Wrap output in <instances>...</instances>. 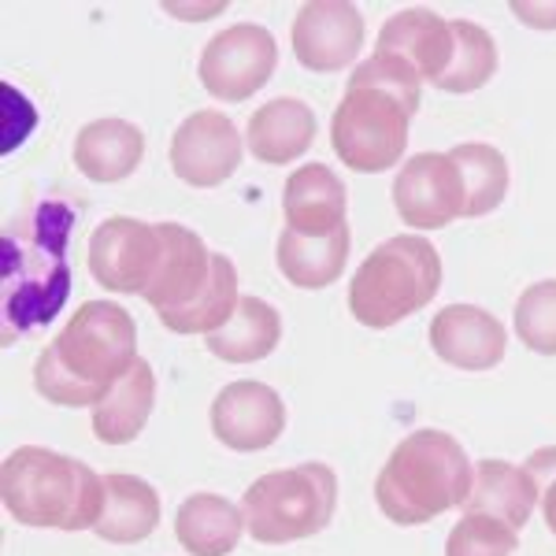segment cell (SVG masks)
Listing matches in <instances>:
<instances>
[{
	"label": "cell",
	"mask_w": 556,
	"mask_h": 556,
	"mask_svg": "<svg viewBox=\"0 0 556 556\" xmlns=\"http://www.w3.org/2000/svg\"><path fill=\"white\" fill-rule=\"evenodd\" d=\"M349 245H353L349 227L334 230L327 238H304L293 235V230H282L275 249L278 271H282L290 286H298V290H327L345 271Z\"/></svg>",
	"instance_id": "603a6c76"
},
{
	"label": "cell",
	"mask_w": 556,
	"mask_h": 556,
	"mask_svg": "<svg viewBox=\"0 0 556 556\" xmlns=\"http://www.w3.org/2000/svg\"><path fill=\"white\" fill-rule=\"evenodd\" d=\"M316 130L319 123L308 104L298 101V97H275L260 112L249 115L245 141L260 164L286 167L290 160H298L312 149Z\"/></svg>",
	"instance_id": "ac0fdd59"
},
{
	"label": "cell",
	"mask_w": 556,
	"mask_h": 556,
	"mask_svg": "<svg viewBox=\"0 0 556 556\" xmlns=\"http://www.w3.org/2000/svg\"><path fill=\"white\" fill-rule=\"evenodd\" d=\"M282 215H286V230H293V235L304 238L334 235V230L349 227L345 182L327 164L298 167V172L286 178Z\"/></svg>",
	"instance_id": "2e32d148"
},
{
	"label": "cell",
	"mask_w": 556,
	"mask_h": 556,
	"mask_svg": "<svg viewBox=\"0 0 556 556\" xmlns=\"http://www.w3.org/2000/svg\"><path fill=\"white\" fill-rule=\"evenodd\" d=\"M278 67V45L275 34L260 23H235L227 30H219L204 45L201 64V86L208 89L215 101H249L256 89L271 83Z\"/></svg>",
	"instance_id": "ba28073f"
},
{
	"label": "cell",
	"mask_w": 556,
	"mask_h": 556,
	"mask_svg": "<svg viewBox=\"0 0 556 556\" xmlns=\"http://www.w3.org/2000/svg\"><path fill=\"white\" fill-rule=\"evenodd\" d=\"M513 323L519 342L531 349V353L556 356V278L534 282L519 293Z\"/></svg>",
	"instance_id": "f1b7e54d"
},
{
	"label": "cell",
	"mask_w": 556,
	"mask_h": 556,
	"mask_svg": "<svg viewBox=\"0 0 556 556\" xmlns=\"http://www.w3.org/2000/svg\"><path fill=\"white\" fill-rule=\"evenodd\" d=\"M241 167V138L230 115L193 112L172 138V172L186 186L212 190Z\"/></svg>",
	"instance_id": "7c38bea8"
},
{
	"label": "cell",
	"mask_w": 556,
	"mask_h": 556,
	"mask_svg": "<svg viewBox=\"0 0 556 556\" xmlns=\"http://www.w3.org/2000/svg\"><path fill=\"white\" fill-rule=\"evenodd\" d=\"M534 505H538V482L527 468L508 460H493V456L475 464L471 497L464 505V513L493 516L505 527H513V531H523Z\"/></svg>",
	"instance_id": "ffe728a7"
},
{
	"label": "cell",
	"mask_w": 556,
	"mask_h": 556,
	"mask_svg": "<svg viewBox=\"0 0 556 556\" xmlns=\"http://www.w3.org/2000/svg\"><path fill=\"white\" fill-rule=\"evenodd\" d=\"M523 468L534 475L538 505H542L545 527H549L553 538H556V445H549V450H538Z\"/></svg>",
	"instance_id": "4dcf8cb0"
},
{
	"label": "cell",
	"mask_w": 556,
	"mask_h": 556,
	"mask_svg": "<svg viewBox=\"0 0 556 556\" xmlns=\"http://www.w3.org/2000/svg\"><path fill=\"white\" fill-rule=\"evenodd\" d=\"M75 208L64 201H38L4 223L0 235V308H4V342L38 330L60 316L71 298L67 241Z\"/></svg>",
	"instance_id": "3957f363"
},
{
	"label": "cell",
	"mask_w": 556,
	"mask_h": 556,
	"mask_svg": "<svg viewBox=\"0 0 556 556\" xmlns=\"http://www.w3.org/2000/svg\"><path fill=\"white\" fill-rule=\"evenodd\" d=\"M453 164L464 178V219L490 215L508 197V160L486 141H464L450 149Z\"/></svg>",
	"instance_id": "4316f807"
},
{
	"label": "cell",
	"mask_w": 556,
	"mask_h": 556,
	"mask_svg": "<svg viewBox=\"0 0 556 556\" xmlns=\"http://www.w3.org/2000/svg\"><path fill=\"white\" fill-rule=\"evenodd\" d=\"M442 256L424 235H397L371 249L349 282V312L367 330H390L438 298Z\"/></svg>",
	"instance_id": "8992f818"
},
{
	"label": "cell",
	"mask_w": 556,
	"mask_h": 556,
	"mask_svg": "<svg viewBox=\"0 0 556 556\" xmlns=\"http://www.w3.org/2000/svg\"><path fill=\"white\" fill-rule=\"evenodd\" d=\"M282 342V316L260 298H241L238 312L208 334V353L227 364H256Z\"/></svg>",
	"instance_id": "d4e9b609"
},
{
	"label": "cell",
	"mask_w": 556,
	"mask_h": 556,
	"mask_svg": "<svg viewBox=\"0 0 556 556\" xmlns=\"http://www.w3.org/2000/svg\"><path fill=\"white\" fill-rule=\"evenodd\" d=\"M513 15L534 30H556V4H513Z\"/></svg>",
	"instance_id": "1f68e13d"
},
{
	"label": "cell",
	"mask_w": 556,
	"mask_h": 556,
	"mask_svg": "<svg viewBox=\"0 0 556 556\" xmlns=\"http://www.w3.org/2000/svg\"><path fill=\"white\" fill-rule=\"evenodd\" d=\"M160 527V493L138 475H104V513L93 534L112 545H134Z\"/></svg>",
	"instance_id": "44dd1931"
},
{
	"label": "cell",
	"mask_w": 556,
	"mask_h": 556,
	"mask_svg": "<svg viewBox=\"0 0 556 556\" xmlns=\"http://www.w3.org/2000/svg\"><path fill=\"white\" fill-rule=\"evenodd\" d=\"M160 264H164L160 223L112 215L89 238V275L112 293H141L146 298Z\"/></svg>",
	"instance_id": "9c48e42d"
},
{
	"label": "cell",
	"mask_w": 556,
	"mask_h": 556,
	"mask_svg": "<svg viewBox=\"0 0 556 556\" xmlns=\"http://www.w3.org/2000/svg\"><path fill=\"white\" fill-rule=\"evenodd\" d=\"M160 235H164V264L146 290V301L156 308V316L190 304L208 286L215 256L208 253L201 235H193L182 223H160Z\"/></svg>",
	"instance_id": "e0dca14e"
},
{
	"label": "cell",
	"mask_w": 556,
	"mask_h": 556,
	"mask_svg": "<svg viewBox=\"0 0 556 556\" xmlns=\"http://www.w3.org/2000/svg\"><path fill=\"white\" fill-rule=\"evenodd\" d=\"M138 364V327L115 301H86L41 349L34 390L60 408H97Z\"/></svg>",
	"instance_id": "7a4b0ae2"
},
{
	"label": "cell",
	"mask_w": 556,
	"mask_h": 556,
	"mask_svg": "<svg viewBox=\"0 0 556 556\" xmlns=\"http://www.w3.org/2000/svg\"><path fill=\"white\" fill-rule=\"evenodd\" d=\"M146 156V134L127 119H93L75 134L71 160L89 182H123Z\"/></svg>",
	"instance_id": "d6986e66"
},
{
	"label": "cell",
	"mask_w": 556,
	"mask_h": 556,
	"mask_svg": "<svg viewBox=\"0 0 556 556\" xmlns=\"http://www.w3.org/2000/svg\"><path fill=\"white\" fill-rule=\"evenodd\" d=\"M430 349L438 361L460 367V371H490L505 361L508 334L497 316L475 304H450L430 319Z\"/></svg>",
	"instance_id": "5bb4252c"
},
{
	"label": "cell",
	"mask_w": 556,
	"mask_h": 556,
	"mask_svg": "<svg viewBox=\"0 0 556 556\" xmlns=\"http://www.w3.org/2000/svg\"><path fill=\"white\" fill-rule=\"evenodd\" d=\"M393 208L408 230H442L464 219V178L450 152H416L393 178Z\"/></svg>",
	"instance_id": "30bf717a"
},
{
	"label": "cell",
	"mask_w": 556,
	"mask_h": 556,
	"mask_svg": "<svg viewBox=\"0 0 556 556\" xmlns=\"http://www.w3.org/2000/svg\"><path fill=\"white\" fill-rule=\"evenodd\" d=\"M152 405H156V375H152V364L138 356V364L93 408V434L104 445H127L146 430Z\"/></svg>",
	"instance_id": "cb8c5ba5"
},
{
	"label": "cell",
	"mask_w": 556,
	"mask_h": 556,
	"mask_svg": "<svg viewBox=\"0 0 556 556\" xmlns=\"http://www.w3.org/2000/svg\"><path fill=\"white\" fill-rule=\"evenodd\" d=\"M238 267L230 256L215 253L212 256V278L201 293L182 304V308L160 312V323H164L172 334H215L230 316L238 312Z\"/></svg>",
	"instance_id": "484cf974"
},
{
	"label": "cell",
	"mask_w": 556,
	"mask_h": 556,
	"mask_svg": "<svg viewBox=\"0 0 556 556\" xmlns=\"http://www.w3.org/2000/svg\"><path fill=\"white\" fill-rule=\"evenodd\" d=\"M453 49V20H442L430 8H405V12L390 15L379 30V45H375V52L401 56L405 64H412V71L430 86L450 71Z\"/></svg>",
	"instance_id": "9a60e30c"
},
{
	"label": "cell",
	"mask_w": 556,
	"mask_h": 556,
	"mask_svg": "<svg viewBox=\"0 0 556 556\" xmlns=\"http://www.w3.org/2000/svg\"><path fill=\"white\" fill-rule=\"evenodd\" d=\"M0 497L15 523L38 531H93L104 513V475L83 460L23 445L0 468Z\"/></svg>",
	"instance_id": "5b68a950"
},
{
	"label": "cell",
	"mask_w": 556,
	"mask_h": 556,
	"mask_svg": "<svg viewBox=\"0 0 556 556\" xmlns=\"http://www.w3.org/2000/svg\"><path fill=\"white\" fill-rule=\"evenodd\" d=\"M245 534V513L219 493H193L175 513V538L190 556H227Z\"/></svg>",
	"instance_id": "7402d4cb"
},
{
	"label": "cell",
	"mask_w": 556,
	"mask_h": 556,
	"mask_svg": "<svg viewBox=\"0 0 556 556\" xmlns=\"http://www.w3.org/2000/svg\"><path fill=\"white\" fill-rule=\"evenodd\" d=\"M475 464L450 430L424 427L401 438L375 479V501L397 527H424L450 508L468 505Z\"/></svg>",
	"instance_id": "277c9868"
},
{
	"label": "cell",
	"mask_w": 556,
	"mask_h": 556,
	"mask_svg": "<svg viewBox=\"0 0 556 556\" xmlns=\"http://www.w3.org/2000/svg\"><path fill=\"white\" fill-rule=\"evenodd\" d=\"M453 60L450 71L438 78L442 93H475L497 75V41L490 38L486 26L471 23V20H453Z\"/></svg>",
	"instance_id": "83f0119b"
},
{
	"label": "cell",
	"mask_w": 556,
	"mask_h": 556,
	"mask_svg": "<svg viewBox=\"0 0 556 556\" xmlns=\"http://www.w3.org/2000/svg\"><path fill=\"white\" fill-rule=\"evenodd\" d=\"M338 508V475L327 464L267 471L241 497L245 531L260 545H286L327 531Z\"/></svg>",
	"instance_id": "52a82bcc"
},
{
	"label": "cell",
	"mask_w": 556,
	"mask_h": 556,
	"mask_svg": "<svg viewBox=\"0 0 556 556\" xmlns=\"http://www.w3.org/2000/svg\"><path fill=\"white\" fill-rule=\"evenodd\" d=\"M212 434L235 453H260L286 430V405L267 382L238 379L212 401Z\"/></svg>",
	"instance_id": "8fae6325"
},
{
	"label": "cell",
	"mask_w": 556,
	"mask_h": 556,
	"mask_svg": "<svg viewBox=\"0 0 556 556\" xmlns=\"http://www.w3.org/2000/svg\"><path fill=\"white\" fill-rule=\"evenodd\" d=\"M364 49V15L345 0H312L293 20V56L301 67L330 75L345 71Z\"/></svg>",
	"instance_id": "4fadbf2b"
},
{
	"label": "cell",
	"mask_w": 556,
	"mask_h": 556,
	"mask_svg": "<svg viewBox=\"0 0 556 556\" xmlns=\"http://www.w3.org/2000/svg\"><path fill=\"white\" fill-rule=\"evenodd\" d=\"M424 78L401 56L375 52L349 78L345 97L330 119V146L356 175H382L408 149L412 115L419 112Z\"/></svg>",
	"instance_id": "6da1fadb"
},
{
	"label": "cell",
	"mask_w": 556,
	"mask_h": 556,
	"mask_svg": "<svg viewBox=\"0 0 556 556\" xmlns=\"http://www.w3.org/2000/svg\"><path fill=\"white\" fill-rule=\"evenodd\" d=\"M516 549L519 531L482 513H464L445 542V556H513Z\"/></svg>",
	"instance_id": "f546056e"
}]
</instances>
